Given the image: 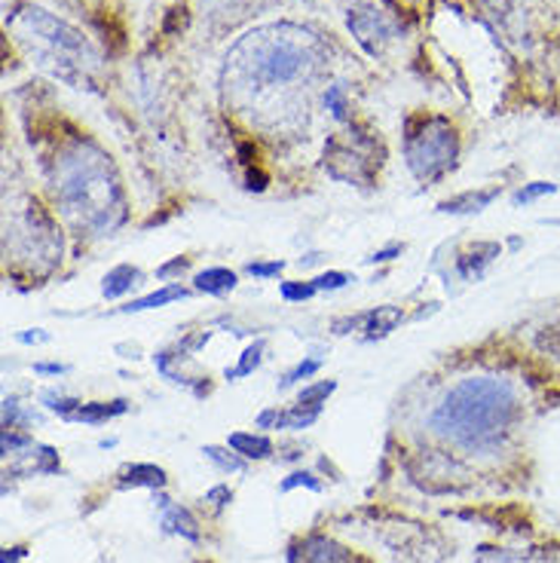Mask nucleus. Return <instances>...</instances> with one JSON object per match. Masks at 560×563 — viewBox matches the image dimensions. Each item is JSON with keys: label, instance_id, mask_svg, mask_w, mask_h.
<instances>
[{"label": "nucleus", "instance_id": "5701e85b", "mask_svg": "<svg viewBox=\"0 0 560 563\" xmlns=\"http://www.w3.org/2000/svg\"><path fill=\"white\" fill-rule=\"evenodd\" d=\"M43 405H46L50 410H56L58 417L70 420V417L80 410V405H84V401H77V398H65V395H56V393H46L43 395Z\"/></svg>", "mask_w": 560, "mask_h": 563}, {"label": "nucleus", "instance_id": "bb28decb", "mask_svg": "<svg viewBox=\"0 0 560 563\" xmlns=\"http://www.w3.org/2000/svg\"><path fill=\"white\" fill-rule=\"evenodd\" d=\"M312 282H316V288H319V291H337V288H343L347 282H352V276L331 269V273H322V276H316Z\"/></svg>", "mask_w": 560, "mask_h": 563}, {"label": "nucleus", "instance_id": "6ab92c4d", "mask_svg": "<svg viewBox=\"0 0 560 563\" xmlns=\"http://www.w3.org/2000/svg\"><path fill=\"white\" fill-rule=\"evenodd\" d=\"M475 563H539L532 554L524 551H503V549H481L475 554Z\"/></svg>", "mask_w": 560, "mask_h": 563}, {"label": "nucleus", "instance_id": "c756f323", "mask_svg": "<svg viewBox=\"0 0 560 563\" xmlns=\"http://www.w3.org/2000/svg\"><path fill=\"white\" fill-rule=\"evenodd\" d=\"M206 499H209V503H215V506H218V508H224L227 503L233 499V490L221 484V487H211V490L206 493Z\"/></svg>", "mask_w": 560, "mask_h": 563}, {"label": "nucleus", "instance_id": "2f4dec72", "mask_svg": "<svg viewBox=\"0 0 560 563\" xmlns=\"http://www.w3.org/2000/svg\"><path fill=\"white\" fill-rule=\"evenodd\" d=\"M395 254H402V245H393V249H383V252L371 254L367 264H386V261H393Z\"/></svg>", "mask_w": 560, "mask_h": 563}, {"label": "nucleus", "instance_id": "4468645a", "mask_svg": "<svg viewBox=\"0 0 560 563\" xmlns=\"http://www.w3.org/2000/svg\"><path fill=\"white\" fill-rule=\"evenodd\" d=\"M129 410V401L117 398V401H92V405H80V410L70 417V422H86V426H99L113 417H123Z\"/></svg>", "mask_w": 560, "mask_h": 563}, {"label": "nucleus", "instance_id": "0eeeda50", "mask_svg": "<svg viewBox=\"0 0 560 563\" xmlns=\"http://www.w3.org/2000/svg\"><path fill=\"white\" fill-rule=\"evenodd\" d=\"M350 29L352 34H355V41L362 43L371 56H377L380 43L389 41V25H386V19H383L380 13H374V10H359V13H350Z\"/></svg>", "mask_w": 560, "mask_h": 563}, {"label": "nucleus", "instance_id": "473e14b6", "mask_svg": "<svg viewBox=\"0 0 560 563\" xmlns=\"http://www.w3.org/2000/svg\"><path fill=\"white\" fill-rule=\"evenodd\" d=\"M266 187V175L261 172H249V190H264Z\"/></svg>", "mask_w": 560, "mask_h": 563}, {"label": "nucleus", "instance_id": "412c9836", "mask_svg": "<svg viewBox=\"0 0 560 563\" xmlns=\"http://www.w3.org/2000/svg\"><path fill=\"white\" fill-rule=\"evenodd\" d=\"M337 383L334 380H322V383H312L307 389H300L297 395V405H304V408H322V401L328 395L334 393Z\"/></svg>", "mask_w": 560, "mask_h": 563}, {"label": "nucleus", "instance_id": "1a4fd4ad", "mask_svg": "<svg viewBox=\"0 0 560 563\" xmlns=\"http://www.w3.org/2000/svg\"><path fill=\"white\" fill-rule=\"evenodd\" d=\"M120 490H129V487H147V490H163L166 487V472L160 465L151 463H135L123 465L120 472V481H117Z\"/></svg>", "mask_w": 560, "mask_h": 563}, {"label": "nucleus", "instance_id": "a878e982", "mask_svg": "<svg viewBox=\"0 0 560 563\" xmlns=\"http://www.w3.org/2000/svg\"><path fill=\"white\" fill-rule=\"evenodd\" d=\"M319 367H322V362H319V358H307V362H300V365L292 367V371L285 374L282 386H295V383L307 380V377H312V374H316Z\"/></svg>", "mask_w": 560, "mask_h": 563}, {"label": "nucleus", "instance_id": "b1692460", "mask_svg": "<svg viewBox=\"0 0 560 563\" xmlns=\"http://www.w3.org/2000/svg\"><path fill=\"white\" fill-rule=\"evenodd\" d=\"M316 291H319L316 282H282L279 285V295L285 300H309Z\"/></svg>", "mask_w": 560, "mask_h": 563}, {"label": "nucleus", "instance_id": "7ed1b4c3", "mask_svg": "<svg viewBox=\"0 0 560 563\" xmlns=\"http://www.w3.org/2000/svg\"><path fill=\"white\" fill-rule=\"evenodd\" d=\"M56 197L68 218L92 233H108L127 218L111 159L86 141H77L56 163Z\"/></svg>", "mask_w": 560, "mask_h": 563}, {"label": "nucleus", "instance_id": "39448f33", "mask_svg": "<svg viewBox=\"0 0 560 563\" xmlns=\"http://www.w3.org/2000/svg\"><path fill=\"white\" fill-rule=\"evenodd\" d=\"M457 154H460V139H457V129L450 126V120L444 117H422L407 126V169L420 181H435L448 169H453Z\"/></svg>", "mask_w": 560, "mask_h": 563}, {"label": "nucleus", "instance_id": "aec40b11", "mask_svg": "<svg viewBox=\"0 0 560 563\" xmlns=\"http://www.w3.org/2000/svg\"><path fill=\"white\" fill-rule=\"evenodd\" d=\"M551 194H558V184L532 181V184H524L518 194L512 197V202H515V206H530V202H536V199L551 197Z\"/></svg>", "mask_w": 560, "mask_h": 563}, {"label": "nucleus", "instance_id": "ddd939ff", "mask_svg": "<svg viewBox=\"0 0 560 563\" xmlns=\"http://www.w3.org/2000/svg\"><path fill=\"white\" fill-rule=\"evenodd\" d=\"M493 257H499V245L496 242H475L469 252L460 257V273L465 279H477L487 264H493Z\"/></svg>", "mask_w": 560, "mask_h": 563}, {"label": "nucleus", "instance_id": "393cba45", "mask_svg": "<svg viewBox=\"0 0 560 563\" xmlns=\"http://www.w3.org/2000/svg\"><path fill=\"white\" fill-rule=\"evenodd\" d=\"M295 487H309L312 493H319L322 490V481H316V475H312V472H295V475H288V478L279 484L282 493L295 490Z\"/></svg>", "mask_w": 560, "mask_h": 563}, {"label": "nucleus", "instance_id": "f257e3e1", "mask_svg": "<svg viewBox=\"0 0 560 563\" xmlns=\"http://www.w3.org/2000/svg\"><path fill=\"white\" fill-rule=\"evenodd\" d=\"M322 65L319 41L297 25H270L252 31L230 49L224 89L233 96H266L273 89L307 84Z\"/></svg>", "mask_w": 560, "mask_h": 563}, {"label": "nucleus", "instance_id": "c85d7f7f", "mask_svg": "<svg viewBox=\"0 0 560 563\" xmlns=\"http://www.w3.org/2000/svg\"><path fill=\"white\" fill-rule=\"evenodd\" d=\"M325 101H328V104H331V111H334V117H340V120H343V117H347V104H343V92H340V89H328V96H325Z\"/></svg>", "mask_w": 560, "mask_h": 563}, {"label": "nucleus", "instance_id": "4be33fe9", "mask_svg": "<svg viewBox=\"0 0 560 563\" xmlns=\"http://www.w3.org/2000/svg\"><path fill=\"white\" fill-rule=\"evenodd\" d=\"M202 453H206V460H211V463L218 465L221 472H242L245 468V463H242V456L239 453H227L224 448H215V444H209V448H202Z\"/></svg>", "mask_w": 560, "mask_h": 563}, {"label": "nucleus", "instance_id": "f03ea898", "mask_svg": "<svg viewBox=\"0 0 560 563\" xmlns=\"http://www.w3.org/2000/svg\"><path fill=\"white\" fill-rule=\"evenodd\" d=\"M518 393L499 377H465L432 410V429L462 451H496L518 420Z\"/></svg>", "mask_w": 560, "mask_h": 563}, {"label": "nucleus", "instance_id": "f704fd0d", "mask_svg": "<svg viewBox=\"0 0 560 563\" xmlns=\"http://www.w3.org/2000/svg\"><path fill=\"white\" fill-rule=\"evenodd\" d=\"M22 554H25L22 549H7V551H3V561H0V563H15L19 558H22Z\"/></svg>", "mask_w": 560, "mask_h": 563}, {"label": "nucleus", "instance_id": "c9c22d12", "mask_svg": "<svg viewBox=\"0 0 560 563\" xmlns=\"http://www.w3.org/2000/svg\"><path fill=\"white\" fill-rule=\"evenodd\" d=\"M19 340H22V343H46L50 334H19Z\"/></svg>", "mask_w": 560, "mask_h": 563}, {"label": "nucleus", "instance_id": "a211bd4d", "mask_svg": "<svg viewBox=\"0 0 560 563\" xmlns=\"http://www.w3.org/2000/svg\"><path fill=\"white\" fill-rule=\"evenodd\" d=\"M264 350H266L264 340H257V343H252L249 350L242 352L239 365L233 367V371H227V380H237V377H249L254 367L261 365V358H264Z\"/></svg>", "mask_w": 560, "mask_h": 563}, {"label": "nucleus", "instance_id": "2eb2a0df", "mask_svg": "<svg viewBox=\"0 0 560 563\" xmlns=\"http://www.w3.org/2000/svg\"><path fill=\"white\" fill-rule=\"evenodd\" d=\"M197 291L202 295H227V291H233L237 288V273L227 267H211L197 273Z\"/></svg>", "mask_w": 560, "mask_h": 563}, {"label": "nucleus", "instance_id": "423d86ee", "mask_svg": "<svg viewBox=\"0 0 560 563\" xmlns=\"http://www.w3.org/2000/svg\"><path fill=\"white\" fill-rule=\"evenodd\" d=\"M292 563H367L359 554H352L347 545H340L328 536H309L300 545L292 549Z\"/></svg>", "mask_w": 560, "mask_h": 563}, {"label": "nucleus", "instance_id": "7c9ffc66", "mask_svg": "<svg viewBox=\"0 0 560 563\" xmlns=\"http://www.w3.org/2000/svg\"><path fill=\"white\" fill-rule=\"evenodd\" d=\"M187 267H190V261H187V257H178V261H172V264H166V267L156 269V276H160V279H166V276H172V273H184Z\"/></svg>", "mask_w": 560, "mask_h": 563}, {"label": "nucleus", "instance_id": "72a5a7b5", "mask_svg": "<svg viewBox=\"0 0 560 563\" xmlns=\"http://www.w3.org/2000/svg\"><path fill=\"white\" fill-rule=\"evenodd\" d=\"M34 371H37V374H65L68 367L65 365H34Z\"/></svg>", "mask_w": 560, "mask_h": 563}, {"label": "nucleus", "instance_id": "20e7f679", "mask_svg": "<svg viewBox=\"0 0 560 563\" xmlns=\"http://www.w3.org/2000/svg\"><path fill=\"white\" fill-rule=\"evenodd\" d=\"M13 29L19 41L41 58L43 68H50L56 77L74 86H84L96 68V56L84 41V34L70 29L56 15H50L41 7H25V13L13 15Z\"/></svg>", "mask_w": 560, "mask_h": 563}, {"label": "nucleus", "instance_id": "f3484780", "mask_svg": "<svg viewBox=\"0 0 560 563\" xmlns=\"http://www.w3.org/2000/svg\"><path fill=\"white\" fill-rule=\"evenodd\" d=\"M187 291H184L182 285H168L163 291H154V295L141 297V300H132L129 307H123V312H144V310H156V307H166L172 300H184Z\"/></svg>", "mask_w": 560, "mask_h": 563}, {"label": "nucleus", "instance_id": "6e6552de", "mask_svg": "<svg viewBox=\"0 0 560 563\" xmlns=\"http://www.w3.org/2000/svg\"><path fill=\"white\" fill-rule=\"evenodd\" d=\"M156 506H160V527L166 530V533H175V536H184V539H190V542H197L199 539V523L197 518L187 511L184 506H175L172 499H166L163 493L154 499Z\"/></svg>", "mask_w": 560, "mask_h": 563}, {"label": "nucleus", "instance_id": "cd10ccee", "mask_svg": "<svg viewBox=\"0 0 560 563\" xmlns=\"http://www.w3.org/2000/svg\"><path fill=\"white\" fill-rule=\"evenodd\" d=\"M282 269H285V261H273V264H249L245 267V273H252V276H257V279H273V276H279Z\"/></svg>", "mask_w": 560, "mask_h": 563}, {"label": "nucleus", "instance_id": "9d476101", "mask_svg": "<svg viewBox=\"0 0 560 563\" xmlns=\"http://www.w3.org/2000/svg\"><path fill=\"white\" fill-rule=\"evenodd\" d=\"M402 322V310L398 307H377V310L355 316V328L367 331V340L386 338L389 331H395V324Z\"/></svg>", "mask_w": 560, "mask_h": 563}, {"label": "nucleus", "instance_id": "f8f14e48", "mask_svg": "<svg viewBox=\"0 0 560 563\" xmlns=\"http://www.w3.org/2000/svg\"><path fill=\"white\" fill-rule=\"evenodd\" d=\"M227 448L239 453L242 460H266L273 456V441L264 435H254V432H233L227 438Z\"/></svg>", "mask_w": 560, "mask_h": 563}, {"label": "nucleus", "instance_id": "dca6fc26", "mask_svg": "<svg viewBox=\"0 0 560 563\" xmlns=\"http://www.w3.org/2000/svg\"><path fill=\"white\" fill-rule=\"evenodd\" d=\"M141 273L135 267H129V264H120V267H113L108 276H105V297H123L127 291H132V285H139Z\"/></svg>", "mask_w": 560, "mask_h": 563}, {"label": "nucleus", "instance_id": "9b49d317", "mask_svg": "<svg viewBox=\"0 0 560 563\" xmlns=\"http://www.w3.org/2000/svg\"><path fill=\"white\" fill-rule=\"evenodd\" d=\"M493 199H499V187H491V190H469V194H460V197L441 202L438 209L448 211V214H477L491 206Z\"/></svg>", "mask_w": 560, "mask_h": 563}]
</instances>
